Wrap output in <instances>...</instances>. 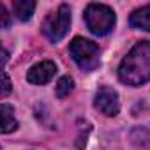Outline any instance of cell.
Segmentation results:
<instances>
[{"label":"cell","instance_id":"cell-1","mask_svg":"<svg viewBox=\"0 0 150 150\" xmlns=\"http://www.w3.org/2000/svg\"><path fill=\"white\" fill-rule=\"evenodd\" d=\"M118 78L122 83L139 87L150 81V42L139 41L132 46L118 67Z\"/></svg>","mask_w":150,"mask_h":150},{"label":"cell","instance_id":"cell-2","mask_svg":"<svg viewBox=\"0 0 150 150\" xmlns=\"http://www.w3.org/2000/svg\"><path fill=\"white\" fill-rule=\"evenodd\" d=\"M115 13L104 4H88L85 9V23L96 35H106L115 27Z\"/></svg>","mask_w":150,"mask_h":150},{"label":"cell","instance_id":"cell-3","mask_svg":"<svg viewBox=\"0 0 150 150\" xmlns=\"http://www.w3.org/2000/svg\"><path fill=\"white\" fill-rule=\"evenodd\" d=\"M71 57L83 71H94L99 65V46L94 41L74 37L69 46Z\"/></svg>","mask_w":150,"mask_h":150},{"label":"cell","instance_id":"cell-4","mask_svg":"<svg viewBox=\"0 0 150 150\" xmlns=\"http://www.w3.org/2000/svg\"><path fill=\"white\" fill-rule=\"evenodd\" d=\"M71 27V9L67 4H62L55 13H51L42 23V32L51 42H58L65 37Z\"/></svg>","mask_w":150,"mask_h":150},{"label":"cell","instance_id":"cell-5","mask_svg":"<svg viewBox=\"0 0 150 150\" xmlns=\"http://www.w3.org/2000/svg\"><path fill=\"white\" fill-rule=\"evenodd\" d=\"M94 106H96L101 113H104V115H108V117H115V115H118V111H120L118 94H117L113 88H110V87H101V88L97 90V94H96Z\"/></svg>","mask_w":150,"mask_h":150},{"label":"cell","instance_id":"cell-6","mask_svg":"<svg viewBox=\"0 0 150 150\" xmlns=\"http://www.w3.org/2000/svg\"><path fill=\"white\" fill-rule=\"evenodd\" d=\"M55 72H57V65L51 60H42L34 67H30V71L27 72V80L32 85H44L55 76Z\"/></svg>","mask_w":150,"mask_h":150},{"label":"cell","instance_id":"cell-7","mask_svg":"<svg viewBox=\"0 0 150 150\" xmlns=\"http://www.w3.org/2000/svg\"><path fill=\"white\" fill-rule=\"evenodd\" d=\"M129 23H131L132 28H139V30L150 32V4L139 7V9H136V11L131 14Z\"/></svg>","mask_w":150,"mask_h":150},{"label":"cell","instance_id":"cell-8","mask_svg":"<svg viewBox=\"0 0 150 150\" xmlns=\"http://www.w3.org/2000/svg\"><path fill=\"white\" fill-rule=\"evenodd\" d=\"M34 9H35V2H32V0H14L13 2L14 16L21 21L30 20L32 14H34Z\"/></svg>","mask_w":150,"mask_h":150},{"label":"cell","instance_id":"cell-9","mask_svg":"<svg viewBox=\"0 0 150 150\" xmlns=\"http://www.w3.org/2000/svg\"><path fill=\"white\" fill-rule=\"evenodd\" d=\"M0 111H2V132H4V134H7V132L18 129V120L14 118V113H13L14 110H13V106L2 104V106H0Z\"/></svg>","mask_w":150,"mask_h":150},{"label":"cell","instance_id":"cell-10","mask_svg":"<svg viewBox=\"0 0 150 150\" xmlns=\"http://www.w3.org/2000/svg\"><path fill=\"white\" fill-rule=\"evenodd\" d=\"M72 88H74V81H72V78H71V76H62V78L58 80V83H57L55 94H57L58 99H64V97H67V96L72 92Z\"/></svg>","mask_w":150,"mask_h":150},{"label":"cell","instance_id":"cell-11","mask_svg":"<svg viewBox=\"0 0 150 150\" xmlns=\"http://www.w3.org/2000/svg\"><path fill=\"white\" fill-rule=\"evenodd\" d=\"M0 16H2V27L7 28L9 27V13H7V9H6L4 4H0Z\"/></svg>","mask_w":150,"mask_h":150},{"label":"cell","instance_id":"cell-12","mask_svg":"<svg viewBox=\"0 0 150 150\" xmlns=\"http://www.w3.org/2000/svg\"><path fill=\"white\" fill-rule=\"evenodd\" d=\"M11 92V81H9V76H7V72H4V85H2V96L6 97L7 94Z\"/></svg>","mask_w":150,"mask_h":150}]
</instances>
